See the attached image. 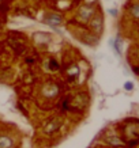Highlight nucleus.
<instances>
[{
    "label": "nucleus",
    "instance_id": "4468645a",
    "mask_svg": "<svg viewBox=\"0 0 139 148\" xmlns=\"http://www.w3.org/2000/svg\"><path fill=\"white\" fill-rule=\"evenodd\" d=\"M0 1H1V0H0Z\"/></svg>",
    "mask_w": 139,
    "mask_h": 148
},
{
    "label": "nucleus",
    "instance_id": "1a4fd4ad",
    "mask_svg": "<svg viewBox=\"0 0 139 148\" xmlns=\"http://www.w3.org/2000/svg\"><path fill=\"white\" fill-rule=\"evenodd\" d=\"M130 11H131V15H132V16L139 19V4H134L131 7Z\"/></svg>",
    "mask_w": 139,
    "mask_h": 148
},
{
    "label": "nucleus",
    "instance_id": "9b49d317",
    "mask_svg": "<svg viewBox=\"0 0 139 148\" xmlns=\"http://www.w3.org/2000/svg\"><path fill=\"white\" fill-rule=\"evenodd\" d=\"M78 69H79L78 67H72V68H71V71H68V75L71 76V79H74V77H75L76 75L79 73V71H78Z\"/></svg>",
    "mask_w": 139,
    "mask_h": 148
},
{
    "label": "nucleus",
    "instance_id": "7ed1b4c3",
    "mask_svg": "<svg viewBox=\"0 0 139 148\" xmlns=\"http://www.w3.org/2000/svg\"><path fill=\"white\" fill-rule=\"evenodd\" d=\"M42 92H44L45 97H48V98H52V97H56L59 92V87L55 84H46L44 86V88H42Z\"/></svg>",
    "mask_w": 139,
    "mask_h": 148
},
{
    "label": "nucleus",
    "instance_id": "f257e3e1",
    "mask_svg": "<svg viewBox=\"0 0 139 148\" xmlns=\"http://www.w3.org/2000/svg\"><path fill=\"white\" fill-rule=\"evenodd\" d=\"M93 15H94V8L91 7V5H83L81 10H79V16H81L82 21H90V19L93 18Z\"/></svg>",
    "mask_w": 139,
    "mask_h": 148
},
{
    "label": "nucleus",
    "instance_id": "f8f14e48",
    "mask_svg": "<svg viewBox=\"0 0 139 148\" xmlns=\"http://www.w3.org/2000/svg\"><path fill=\"white\" fill-rule=\"evenodd\" d=\"M124 88H126V90H132V88H134V84H132L131 82H127L126 84H124Z\"/></svg>",
    "mask_w": 139,
    "mask_h": 148
},
{
    "label": "nucleus",
    "instance_id": "423d86ee",
    "mask_svg": "<svg viewBox=\"0 0 139 148\" xmlns=\"http://www.w3.org/2000/svg\"><path fill=\"white\" fill-rule=\"evenodd\" d=\"M12 147V140L7 137V136H1L0 137V148H11Z\"/></svg>",
    "mask_w": 139,
    "mask_h": 148
},
{
    "label": "nucleus",
    "instance_id": "ddd939ff",
    "mask_svg": "<svg viewBox=\"0 0 139 148\" xmlns=\"http://www.w3.org/2000/svg\"><path fill=\"white\" fill-rule=\"evenodd\" d=\"M108 12L111 14L112 16H116V15H117V10H115V8H111V10H108Z\"/></svg>",
    "mask_w": 139,
    "mask_h": 148
},
{
    "label": "nucleus",
    "instance_id": "0eeeda50",
    "mask_svg": "<svg viewBox=\"0 0 139 148\" xmlns=\"http://www.w3.org/2000/svg\"><path fill=\"white\" fill-rule=\"evenodd\" d=\"M111 44H112V46H113V50H115V52L120 56V54H121V50H120L121 40H120V38H116L115 41H111Z\"/></svg>",
    "mask_w": 139,
    "mask_h": 148
},
{
    "label": "nucleus",
    "instance_id": "9d476101",
    "mask_svg": "<svg viewBox=\"0 0 139 148\" xmlns=\"http://www.w3.org/2000/svg\"><path fill=\"white\" fill-rule=\"evenodd\" d=\"M49 69L50 71H56V69H59V64L55 58H50L49 60Z\"/></svg>",
    "mask_w": 139,
    "mask_h": 148
},
{
    "label": "nucleus",
    "instance_id": "20e7f679",
    "mask_svg": "<svg viewBox=\"0 0 139 148\" xmlns=\"http://www.w3.org/2000/svg\"><path fill=\"white\" fill-rule=\"evenodd\" d=\"M62 126V121L60 120H53V121L49 122V125L45 126V132L46 133H52V132H55V130L57 129V128H60Z\"/></svg>",
    "mask_w": 139,
    "mask_h": 148
},
{
    "label": "nucleus",
    "instance_id": "f03ea898",
    "mask_svg": "<svg viewBox=\"0 0 139 148\" xmlns=\"http://www.w3.org/2000/svg\"><path fill=\"white\" fill-rule=\"evenodd\" d=\"M44 22L46 23V25H49V26L55 27V26H59V25H62L63 19L60 18L59 15H56V14H48V15H46V16L44 18Z\"/></svg>",
    "mask_w": 139,
    "mask_h": 148
},
{
    "label": "nucleus",
    "instance_id": "39448f33",
    "mask_svg": "<svg viewBox=\"0 0 139 148\" xmlns=\"http://www.w3.org/2000/svg\"><path fill=\"white\" fill-rule=\"evenodd\" d=\"M91 27H93V30L94 32H101V29H102V18L101 16H95L94 21L91 22Z\"/></svg>",
    "mask_w": 139,
    "mask_h": 148
},
{
    "label": "nucleus",
    "instance_id": "6e6552de",
    "mask_svg": "<svg viewBox=\"0 0 139 148\" xmlns=\"http://www.w3.org/2000/svg\"><path fill=\"white\" fill-rule=\"evenodd\" d=\"M106 141L111 144V145H113V147H119V145H121V144H123V141H121L120 139L115 137V136H113V137H109Z\"/></svg>",
    "mask_w": 139,
    "mask_h": 148
}]
</instances>
